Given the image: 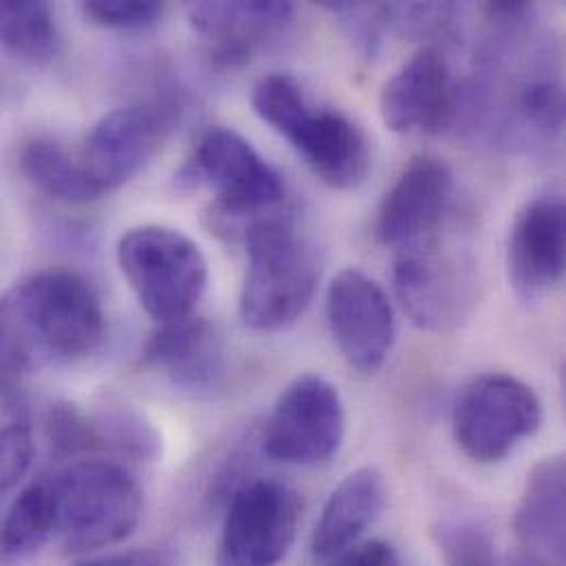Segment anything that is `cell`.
Instances as JSON below:
<instances>
[{
	"label": "cell",
	"mask_w": 566,
	"mask_h": 566,
	"mask_svg": "<svg viewBox=\"0 0 566 566\" xmlns=\"http://www.w3.org/2000/svg\"><path fill=\"white\" fill-rule=\"evenodd\" d=\"M543 423V403L532 386L512 375H481L457 397L452 434L461 452L479 463L503 461Z\"/></svg>",
	"instance_id": "52a82bcc"
},
{
	"label": "cell",
	"mask_w": 566,
	"mask_h": 566,
	"mask_svg": "<svg viewBox=\"0 0 566 566\" xmlns=\"http://www.w3.org/2000/svg\"><path fill=\"white\" fill-rule=\"evenodd\" d=\"M142 361L188 390H208L226 375V344L214 324L203 317L166 322L150 335Z\"/></svg>",
	"instance_id": "e0dca14e"
},
{
	"label": "cell",
	"mask_w": 566,
	"mask_h": 566,
	"mask_svg": "<svg viewBox=\"0 0 566 566\" xmlns=\"http://www.w3.org/2000/svg\"><path fill=\"white\" fill-rule=\"evenodd\" d=\"M432 541L446 566H501L492 536L474 523H439Z\"/></svg>",
	"instance_id": "603a6c76"
},
{
	"label": "cell",
	"mask_w": 566,
	"mask_h": 566,
	"mask_svg": "<svg viewBox=\"0 0 566 566\" xmlns=\"http://www.w3.org/2000/svg\"><path fill=\"white\" fill-rule=\"evenodd\" d=\"M179 184L214 190V228L245 232L284 201L281 172L237 130H208L179 172Z\"/></svg>",
	"instance_id": "5b68a950"
},
{
	"label": "cell",
	"mask_w": 566,
	"mask_h": 566,
	"mask_svg": "<svg viewBox=\"0 0 566 566\" xmlns=\"http://www.w3.org/2000/svg\"><path fill=\"white\" fill-rule=\"evenodd\" d=\"M179 126V106L155 99L106 113L88 133L80 159L104 195L137 177Z\"/></svg>",
	"instance_id": "30bf717a"
},
{
	"label": "cell",
	"mask_w": 566,
	"mask_h": 566,
	"mask_svg": "<svg viewBox=\"0 0 566 566\" xmlns=\"http://www.w3.org/2000/svg\"><path fill=\"white\" fill-rule=\"evenodd\" d=\"M117 263L142 308L159 324L190 317L208 286V261L184 232L164 226L128 230Z\"/></svg>",
	"instance_id": "8992f818"
},
{
	"label": "cell",
	"mask_w": 566,
	"mask_h": 566,
	"mask_svg": "<svg viewBox=\"0 0 566 566\" xmlns=\"http://www.w3.org/2000/svg\"><path fill=\"white\" fill-rule=\"evenodd\" d=\"M328 566H401L399 556L392 545L384 541H368L361 545H353L337 558L328 560Z\"/></svg>",
	"instance_id": "f546056e"
},
{
	"label": "cell",
	"mask_w": 566,
	"mask_h": 566,
	"mask_svg": "<svg viewBox=\"0 0 566 566\" xmlns=\"http://www.w3.org/2000/svg\"><path fill=\"white\" fill-rule=\"evenodd\" d=\"M322 9H326L339 20L344 33L364 55H375L381 27L388 22V4L322 2Z\"/></svg>",
	"instance_id": "4316f807"
},
{
	"label": "cell",
	"mask_w": 566,
	"mask_h": 566,
	"mask_svg": "<svg viewBox=\"0 0 566 566\" xmlns=\"http://www.w3.org/2000/svg\"><path fill=\"white\" fill-rule=\"evenodd\" d=\"M566 210L560 195L532 199L516 217L507 243V270L514 289L536 300L565 276Z\"/></svg>",
	"instance_id": "9a60e30c"
},
{
	"label": "cell",
	"mask_w": 566,
	"mask_h": 566,
	"mask_svg": "<svg viewBox=\"0 0 566 566\" xmlns=\"http://www.w3.org/2000/svg\"><path fill=\"white\" fill-rule=\"evenodd\" d=\"M452 190L454 177L443 159L430 155L410 159L379 206L381 243L401 252L434 237L448 214Z\"/></svg>",
	"instance_id": "4fadbf2b"
},
{
	"label": "cell",
	"mask_w": 566,
	"mask_h": 566,
	"mask_svg": "<svg viewBox=\"0 0 566 566\" xmlns=\"http://www.w3.org/2000/svg\"><path fill=\"white\" fill-rule=\"evenodd\" d=\"M20 170L31 186L46 197L82 206L104 197V190L91 179L80 155H73L55 139L38 137L20 150Z\"/></svg>",
	"instance_id": "ffe728a7"
},
{
	"label": "cell",
	"mask_w": 566,
	"mask_h": 566,
	"mask_svg": "<svg viewBox=\"0 0 566 566\" xmlns=\"http://www.w3.org/2000/svg\"><path fill=\"white\" fill-rule=\"evenodd\" d=\"M33 457V437L27 423L0 428V505L29 472Z\"/></svg>",
	"instance_id": "f1b7e54d"
},
{
	"label": "cell",
	"mask_w": 566,
	"mask_h": 566,
	"mask_svg": "<svg viewBox=\"0 0 566 566\" xmlns=\"http://www.w3.org/2000/svg\"><path fill=\"white\" fill-rule=\"evenodd\" d=\"M53 538L69 554H88L124 543L139 525L144 490L119 463L102 459L73 461L44 474Z\"/></svg>",
	"instance_id": "3957f363"
},
{
	"label": "cell",
	"mask_w": 566,
	"mask_h": 566,
	"mask_svg": "<svg viewBox=\"0 0 566 566\" xmlns=\"http://www.w3.org/2000/svg\"><path fill=\"white\" fill-rule=\"evenodd\" d=\"M395 293L419 328L443 333L461 326L476 304V274L468 252L446 243L441 230L399 252Z\"/></svg>",
	"instance_id": "ba28073f"
},
{
	"label": "cell",
	"mask_w": 566,
	"mask_h": 566,
	"mask_svg": "<svg viewBox=\"0 0 566 566\" xmlns=\"http://www.w3.org/2000/svg\"><path fill=\"white\" fill-rule=\"evenodd\" d=\"M248 272L239 313L245 326L274 333L297 322L308 308L317 281L315 248L279 217H268L245 232Z\"/></svg>",
	"instance_id": "277c9868"
},
{
	"label": "cell",
	"mask_w": 566,
	"mask_h": 566,
	"mask_svg": "<svg viewBox=\"0 0 566 566\" xmlns=\"http://www.w3.org/2000/svg\"><path fill=\"white\" fill-rule=\"evenodd\" d=\"M252 108L328 188L353 190L366 179L370 148L361 128L335 108L311 104L291 75L272 73L259 80Z\"/></svg>",
	"instance_id": "7a4b0ae2"
},
{
	"label": "cell",
	"mask_w": 566,
	"mask_h": 566,
	"mask_svg": "<svg viewBox=\"0 0 566 566\" xmlns=\"http://www.w3.org/2000/svg\"><path fill=\"white\" fill-rule=\"evenodd\" d=\"M46 437L60 457H75L104 450V437L95 415L82 412L73 403H55L44 419Z\"/></svg>",
	"instance_id": "d4e9b609"
},
{
	"label": "cell",
	"mask_w": 566,
	"mask_h": 566,
	"mask_svg": "<svg viewBox=\"0 0 566 566\" xmlns=\"http://www.w3.org/2000/svg\"><path fill=\"white\" fill-rule=\"evenodd\" d=\"M388 501L386 479L375 468H359L331 492L315 523L311 554L328 563L357 545L364 532L381 516Z\"/></svg>",
	"instance_id": "ac0fdd59"
},
{
	"label": "cell",
	"mask_w": 566,
	"mask_h": 566,
	"mask_svg": "<svg viewBox=\"0 0 566 566\" xmlns=\"http://www.w3.org/2000/svg\"><path fill=\"white\" fill-rule=\"evenodd\" d=\"M505 566H563L538 552H532V549H525V547H518L510 558Z\"/></svg>",
	"instance_id": "1f68e13d"
},
{
	"label": "cell",
	"mask_w": 566,
	"mask_h": 566,
	"mask_svg": "<svg viewBox=\"0 0 566 566\" xmlns=\"http://www.w3.org/2000/svg\"><path fill=\"white\" fill-rule=\"evenodd\" d=\"M192 29L214 42L212 62L219 69L243 66L272 35L291 24L289 2H190L186 4Z\"/></svg>",
	"instance_id": "2e32d148"
},
{
	"label": "cell",
	"mask_w": 566,
	"mask_h": 566,
	"mask_svg": "<svg viewBox=\"0 0 566 566\" xmlns=\"http://www.w3.org/2000/svg\"><path fill=\"white\" fill-rule=\"evenodd\" d=\"M0 44L31 64L51 62L60 49L53 9L46 2L0 0Z\"/></svg>",
	"instance_id": "7402d4cb"
},
{
	"label": "cell",
	"mask_w": 566,
	"mask_h": 566,
	"mask_svg": "<svg viewBox=\"0 0 566 566\" xmlns=\"http://www.w3.org/2000/svg\"><path fill=\"white\" fill-rule=\"evenodd\" d=\"M302 518L300 494L279 479H254L234 490L217 552V566H279Z\"/></svg>",
	"instance_id": "9c48e42d"
},
{
	"label": "cell",
	"mask_w": 566,
	"mask_h": 566,
	"mask_svg": "<svg viewBox=\"0 0 566 566\" xmlns=\"http://www.w3.org/2000/svg\"><path fill=\"white\" fill-rule=\"evenodd\" d=\"M77 566H175L172 556L166 549H128L122 554L91 558Z\"/></svg>",
	"instance_id": "4dcf8cb0"
},
{
	"label": "cell",
	"mask_w": 566,
	"mask_h": 566,
	"mask_svg": "<svg viewBox=\"0 0 566 566\" xmlns=\"http://www.w3.org/2000/svg\"><path fill=\"white\" fill-rule=\"evenodd\" d=\"M379 115L392 133H443L454 115V84L446 57L432 46L417 51L384 82Z\"/></svg>",
	"instance_id": "5bb4252c"
},
{
	"label": "cell",
	"mask_w": 566,
	"mask_h": 566,
	"mask_svg": "<svg viewBox=\"0 0 566 566\" xmlns=\"http://www.w3.org/2000/svg\"><path fill=\"white\" fill-rule=\"evenodd\" d=\"M80 9L93 24L117 31H142L161 20L166 4L155 0H88Z\"/></svg>",
	"instance_id": "484cf974"
},
{
	"label": "cell",
	"mask_w": 566,
	"mask_h": 566,
	"mask_svg": "<svg viewBox=\"0 0 566 566\" xmlns=\"http://www.w3.org/2000/svg\"><path fill=\"white\" fill-rule=\"evenodd\" d=\"M333 339L350 368L377 373L395 344V313L384 289L364 272L342 270L326 291Z\"/></svg>",
	"instance_id": "7c38bea8"
},
{
	"label": "cell",
	"mask_w": 566,
	"mask_h": 566,
	"mask_svg": "<svg viewBox=\"0 0 566 566\" xmlns=\"http://www.w3.org/2000/svg\"><path fill=\"white\" fill-rule=\"evenodd\" d=\"M523 117L545 133H556L565 124V93L554 80L530 82L518 97Z\"/></svg>",
	"instance_id": "83f0119b"
},
{
	"label": "cell",
	"mask_w": 566,
	"mask_h": 566,
	"mask_svg": "<svg viewBox=\"0 0 566 566\" xmlns=\"http://www.w3.org/2000/svg\"><path fill=\"white\" fill-rule=\"evenodd\" d=\"M104 446L130 454L135 459H153L159 450V437L133 408L124 403H106L95 415Z\"/></svg>",
	"instance_id": "cb8c5ba5"
},
{
	"label": "cell",
	"mask_w": 566,
	"mask_h": 566,
	"mask_svg": "<svg viewBox=\"0 0 566 566\" xmlns=\"http://www.w3.org/2000/svg\"><path fill=\"white\" fill-rule=\"evenodd\" d=\"M566 468L563 457L543 459L527 474L514 514L521 547L565 565Z\"/></svg>",
	"instance_id": "d6986e66"
},
{
	"label": "cell",
	"mask_w": 566,
	"mask_h": 566,
	"mask_svg": "<svg viewBox=\"0 0 566 566\" xmlns=\"http://www.w3.org/2000/svg\"><path fill=\"white\" fill-rule=\"evenodd\" d=\"M344 426L337 388L319 375H302L276 399L263 450L286 465H319L339 450Z\"/></svg>",
	"instance_id": "8fae6325"
},
{
	"label": "cell",
	"mask_w": 566,
	"mask_h": 566,
	"mask_svg": "<svg viewBox=\"0 0 566 566\" xmlns=\"http://www.w3.org/2000/svg\"><path fill=\"white\" fill-rule=\"evenodd\" d=\"M53 538V512L44 476L33 481L11 503L0 521V566L31 560Z\"/></svg>",
	"instance_id": "44dd1931"
},
{
	"label": "cell",
	"mask_w": 566,
	"mask_h": 566,
	"mask_svg": "<svg viewBox=\"0 0 566 566\" xmlns=\"http://www.w3.org/2000/svg\"><path fill=\"white\" fill-rule=\"evenodd\" d=\"M106 333L97 291L66 270L22 279L0 295V395L24 377L95 353Z\"/></svg>",
	"instance_id": "6da1fadb"
}]
</instances>
